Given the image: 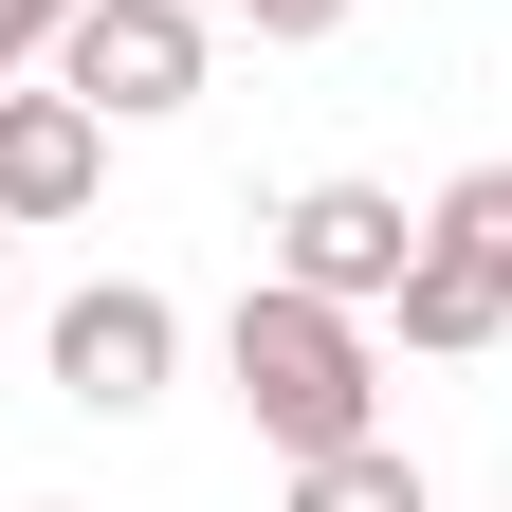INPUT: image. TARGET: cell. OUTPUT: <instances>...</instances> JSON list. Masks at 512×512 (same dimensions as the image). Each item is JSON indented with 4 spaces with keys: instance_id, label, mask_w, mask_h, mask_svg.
Here are the masks:
<instances>
[{
    "instance_id": "obj_4",
    "label": "cell",
    "mask_w": 512,
    "mask_h": 512,
    "mask_svg": "<svg viewBox=\"0 0 512 512\" xmlns=\"http://www.w3.org/2000/svg\"><path fill=\"white\" fill-rule=\"evenodd\" d=\"M37 348H55V403H74V421H147V403H165V366H183V311H165L147 275H92Z\"/></svg>"
},
{
    "instance_id": "obj_2",
    "label": "cell",
    "mask_w": 512,
    "mask_h": 512,
    "mask_svg": "<svg viewBox=\"0 0 512 512\" xmlns=\"http://www.w3.org/2000/svg\"><path fill=\"white\" fill-rule=\"evenodd\" d=\"M403 348H439V366H476L494 330H512V165H458L421 202V256H403Z\"/></svg>"
},
{
    "instance_id": "obj_5",
    "label": "cell",
    "mask_w": 512,
    "mask_h": 512,
    "mask_svg": "<svg viewBox=\"0 0 512 512\" xmlns=\"http://www.w3.org/2000/svg\"><path fill=\"white\" fill-rule=\"evenodd\" d=\"M403 256H421V202H403V183H293V202H275V275H293V293L384 311Z\"/></svg>"
},
{
    "instance_id": "obj_8",
    "label": "cell",
    "mask_w": 512,
    "mask_h": 512,
    "mask_svg": "<svg viewBox=\"0 0 512 512\" xmlns=\"http://www.w3.org/2000/svg\"><path fill=\"white\" fill-rule=\"evenodd\" d=\"M55 37H74V0H0V74H37Z\"/></svg>"
},
{
    "instance_id": "obj_1",
    "label": "cell",
    "mask_w": 512,
    "mask_h": 512,
    "mask_svg": "<svg viewBox=\"0 0 512 512\" xmlns=\"http://www.w3.org/2000/svg\"><path fill=\"white\" fill-rule=\"evenodd\" d=\"M220 384H238V421L275 439V458L384 439V348H366V311H348V293H293V275H256V293L220 311Z\"/></svg>"
},
{
    "instance_id": "obj_6",
    "label": "cell",
    "mask_w": 512,
    "mask_h": 512,
    "mask_svg": "<svg viewBox=\"0 0 512 512\" xmlns=\"http://www.w3.org/2000/svg\"><path fill=\"white\" fill-rule=\"evenodd\" d=\"M92 183H110V110L92 92H55V74H0V220H92Z\"/></svg>"
},
{
    "instance_id": "obj_7",
    "label": "cell",
    "mask_w": 512,
    "mask_h": 512,
    "mask_svg": "<svg viewBox=\"0 0 512 512\" xmlns=\"http://www.w3.org/2000/svg\"><path fill=\"white\" fill-rule=\"evenodd\" d=\"M293 512H439L403 439H330V458H293Z\"/></svg>"
},
{
    "instance_id": "obj_9",
    "label": "cell",
    "mask_w": 512,
    "mask_h": 512,
    "mask_svg": "<svg viewBox=\"0 0 512 512\" xmlns=\"http://www.w3.org/2000/svg\"><path fill=\"white\" fill-rule=\"evenodd\" d=\"M238 19L275 37V55H311V37H348V0H238Z\"/></svg>"
},
{
    "instance_id": "obj_3",
    "label": "cell",
    "mask_w": 512,
    "mask_h": 512,
    "mask_svg": "<svg viewBox=\"0 0 512 512\" xmlns=\"http://www.w3.org/2000/svg\"><path fill=\"white\" fill-rule=\"evenodd\" d=\"M37 74H55V92H92L110 128H165V110H202L220 37H202V0H74V37H55Z\"/></svg>"
},
{
    "instance_id": "obj_10",
    "label": "cell",
    "mask_w": 512,
    "mask_h": 512,
    "mask_svg": "<svg viewBox=\"0 0 512 512\" xmlns=\"http://www.w3.org/2000/svg\"><path fill=\"white\" fill-rule=\"evenodd\" d=\"M0 238H19V220H0ZM0 330H19V293H0Z\"/></svg>"
}]
</instances>
